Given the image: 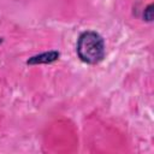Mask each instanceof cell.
<instances>
[{
    "instance_id": "obj_1",
    "label": "cell",
    "mask_w": 154,
    "mask_h": 154,
    "mask_svg": "<svg viewBox=\"0 0 154 154\" xmlns=\"http://www.w3.org/2000/svg\"><path fill=\"white\" fill-rule=\"evenodd\" d=\"M78 58L87 64H97L105 57V42L95 31H84L79 35L76 46Z\"/></svg>"
},
{
    "instance_id": "obj_2",
    "label": "cell",
    "mask_w": 154,
    "mask_h": 154,
    "mask_svg": "<svg viewBox=\"0 0 154 154\" xmlns=\"http://www.w3.org/2000/svg\"><path fill=\"white\" fill-rule=\"evenodd\" d=\"M59 55H60V53L57 52V51L45 52V53H41V54H37V55H34V57L29 58V59L26 60V64H30V65L51 64V63L58 60V59H59Z\"/></svg>"
},
{
    "instance_id": "obj_3",
    "label": "cell",
    "mask_w": 154,
    "mask_h": 154,
    "mask_svg": "<svg viewBox=\"0 0 154 154\" xmlns=\"http://www.w3.org/2000/svg\"><path fill=\"white\" fill-rule=\"evenodd\" d=\"M143 19L147 22L153 20V4H149L143 11Z\"/></svg>"
},
{
    "instance_id": "obj_4",
    "label": "cell",
    "mask_w": 154,
    "mask_h": 154,
    "mask_svg": "<svg viewBox=\"0 0 154 154\" xmlns=\"http://www.w3.org/2000/svg\"><path fill=\"white\" fill-rule=\"evenodd\" d=\"M1 42H2V37H0V45H1Z\"/></svg>"
}]
</instances>
